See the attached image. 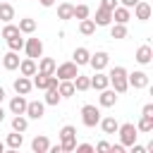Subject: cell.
I'll use <instances>...</instances> for the list:
<instances>
[{
  "mask_svg": "<svg viewBox=\"0 0 153 153\" xmlns=\"http://www.w3.org/2000/svg\"><path fill=\"white\" fill-rule=\"evenodd\" d=\"M127 69L122 67V65H117V67H112L110 69V74H108V79H110V86L117 91V93H124L127 88H129V81H127Z\"/></svg>",
  "mask_w": 153,
  "mask_h": 153,
  "instance_id": "obj_1",
  "label": "cell"
},
{
  "mask_svg": "<svg viewBox=\"0 0 153 153\" xmlns=\"http://www.w3.org/2000/svg\"><path fill=\"white\" fill-rule=\"evenodd\" d=\"M131 10H134V17H136L139 22H146V19H151V12H153L148 0H139V2H136Z\"/></svg>",
  "mask_w": 153,
  "mask_h": 153,
  "instance_id": "obj_10",
  "label": "cell"
},
{
  "mask_svg": "<svg viewBox=\"0 0 153 153\" xmlns=\"http://www.w3.org/2000/svg\"><path fill=\"white\" fill-rule=\"evenodd\" d=\"M26 96H22V93H17L12 100H10V112L12 115H24V110H26Z\"/></svg>",
  "mask_w": 153,
  "mask_h": 153,
  "instance_id": "obj_16",
  "label": "cell"
},
{
  "mask_svg": "<svg viewBox=\"0 0 153 153\" xmlns=\"http://www.w3.org/2000/svg\"><path fill=\"white\" fill-rule=\"evenodd\" d=\"M72 57H74L72 62H76V65L81 67V65H88V57H91V53H88L86 48H76V50L72 53Z\"/></svg>",
  "mask_w": 153,
  "mask_h": 153,
  "instance_id": "obj_30",
  "label": "cell"
},
{
  "mask_svg": "<svg viewBox=\"0 0 153 153\" xmlns=\"http://www.w3.org/2000/svg\"><path fill=\"white\" fill-rule=\"evenodd\" d=\"M2 98H5V88L0 86V103H2Z\"/></svg>",
  "mask_w": 153,
  "mask_h": 153,
  "instance_id": "obj_48",
  "label": "cell"
},
{
  "mask_svg": "<svg viewBox=\"0 0 153 153\" xmlns=\"http://www.w3.org/2000/svg\"><path fill=\"white\" fill-rule=\"evenodd\" d=\"M72 81H74V88H76V91H88V88H91V76L76 74V76H74Z\"/></svg>",
  "mask_w": 153,
  "mask_h": 153,
  "instance_id": "obj_33",
  "label": "cell"
},
{
  "mask_svg": "<svg viewBox=\"0 0 153 153\" xmlns=\"http://www.w3.org/2000/svg\"><path fill=\"white\" fill-rule=\"evenodd\" d=\"M19 31L22 33H33L36 31V19H31V17H24V19H19Z\"/></svg>",
  "mask_w": 153,
  "mask_h": 153,
  "instance_id": "obj_31",
  "label": "cell"
},
{
  "mask_svg": "<svg viewBox=\"0 0 153 153\" xmlns=\"http://www.w3.org/2000/svg\"><path fill=\"white\" fill-rule=\"evenodd\" d=\"M74 151H76V153H93V146H91V143H76Z\"/></svg>",
  "mask_w": 153,
  "mask_h": 153,
  "instance_id": "obj_38",
  "label": "cell"
},
{
  "mask_svg": "<svg viewBox=\"0 0 153 153\" xmlns=\"http://www.w3.org/2000/svg\"><path fill=\"white\" fill-rule=\"evenodd\" d=\"M81 122H84V127H96L98 122H100V108H96V105H84L81 108Z\"/></svg>",
  "mask_w": 153,
  "mask_h": 153,
  "instance_id": "obj_4",
  "label": "cell"
},
{
  "mask_svg": "<svg viewBox=\"0 0 153 153\" xmlns=\"http://www.w3.org/2000/svg\"><path fill=\"white\" fill-rule=\"evenodd\" d=\"M117 96H120V93H117L115 88H110V86H108V88H103V91H100V98H98L100 108H112V105L117 103Z\"/></svg>",
  "mask_w": 153,
  "mask_h": 153,
  "instance_id": "obj_12",
  "label": "cell"
},
{
  "mask_svg": "<svg viewBox=\"0 0 153 153\" xmlns=\"http://www.w3.org/2000/svg\"><path fill=\"white\" fill-rule=\"evenodd\" d=\"M108 62H110V55H108L105 50H98V53H93V55L88 57V65L93 67V72L105 69V67H108Z\"/></svg>",
  "mask_w": 153,
  "mask_h": 153,
  "instance_id": "obj_8",
  "label": "cell"
},
{
  "mask_svg": "<svg viewBox=\"0 0 153 153\" xmlns=\"http://www.w3.org/2000/svg\"><path fill=\"white\" fill-rule=\"evenodd\" d=\"M60 100H62V96H60L57 86H48V88H45V98H43V103H45V105H57Z\"/></svg>",
  "mask_w": 153,
  "mask_h": 153,
  "instance_id": "obj_25",
  "label": "cell"
},
{
  "mask_svg": "<svg viewBox=\"0 0 153 153\" xmlns=\"http://www.w3.org/2000/svg\"><path fill=\"white\" fill-rule=\"evenodd\" d=\"M7 48H10V50H14V53L24 50V38H22V33H17V36L7 38Z\"/></svg>",
  "mask_w": 153,
  "mask_h": 153,
  "instance_id": "obj_35",
  "label": "cell"
},
{
  "mask_svg": "<svg viewBox=\"0 0 153 153\" xmlns=\"http://www.w3.org/2000/svg\"><path fill=\"white\" fill-rule=\"evenodd\" d=\"M93 151H100V153H108V151H110V143H108V141H98Z\"/></svg>",
  "mask_w": 153,
  "mask_h": 153,
  "instance_id": "obj_39",
  "label": "cell"
},
{
  "mask_svg": "<svg viewBox=\"0 0 153 153\" xmlns=\"http://www.w3.org/2000/svg\"><path fill=\"white\" fill-rule=\"evenodd\" d=\"M134 60H136L139 65H151V62H153V48H151L148 43L139 45V48H136V55H134Z\"/></svg>",
  "mask_w": 153,
  "mask_h": 153,
  "instance_id": "obj_11",
  "label": "cell"
},
{
  "mask_svg": "<svg viewBox=\"0 0 153 153\" xmlns=\"http://www.w3.org/2000/svg\"><path fill=\"white\" fill-rule=\"evenodd\" d=\"M141 115H148V117H153V103H146V105H143V110H141Z\"/></svg>",
  "mask_w": 153,
  "mask_h": 153,
  "instance_id": "obj_41",
  "label": "cell"
},
{
  "mask_svg": "<svg viewBox=\"0 0 153 153\" xmlns=\"http://www.w3.org/2000/svg\"><path fill=\"white\" fill-rule=\"evenodd\" d=\"M12 19H14V7H12L7 0H0V22L7 24V22H12Z\"/></svg>",
  "mask_w": 153,
  "mask_h": 153,
  "instance_id": "obj_24",
  "label": "cell"
},
{
  "mask_svg": "<svg viewBox=\"0 0 153 153\" xmlns=\"http://www.w3.org/2000/svg\"><path fill=\"white\" fill-rule=\"evenodd\" d=\"M57 17H60L62 22L74 19V5H69V2H60V5H57Z\"/></svg>",
  "mask_w": 153,
  "mask_h": 153,
  "instance_id": "obj_27",
  "label": "cell"
},
{
  "mask_svg": "<svg viewBox=\"0 0 153 153\" xmlns=\"http://www.w3.org/2000/svg\"><path fill=\"white\" fill-rule=\"evenodd\" d=\"M79 33L81 36H93L96 33V22L88 19V17L86 19H79Z\"/></svg>",
  "mask_w": 153,
  "mask_h": 153,
  "instance_id": "obj_28",
  "label": "cell"
},
{
  "mask_svg": "<svg viewBox=\"0 0 153 153\" xmlns=\"http://www.w3.org/2000/svg\"><path fill=\"white\" fill-rule=\"evenodd\" d=\"M91 14L88 5H74V19H86Z\"/></svg>",
  "mask_w": 153,
  "mask_h": 153,
  "instance_id": "obj_37",
  "label": "cell"
},
{
  "mask_svg": "<svg viewBox=\"0 0 153 153\" xmlns=\"http://www.w3.org/2000/svg\"><path fill=\"white\" fill-rule=\"evenodd\" d=\"M79 74V65L76 62H62V65H57L55 67V76L62 81V79H74Z\"/></svg>",
  "mask_w": 153,
  "mask_h": 153,
  "instance_id": "obj_6",
  "label": "cell"
},
{
  "mask_svg": "<svg viewBox=\"0 0 153 153\" xmlns=\"http://www.w3.org/2000/svg\"><path fill=\"white\" fill-rule=\"evenodd\" d=\"M112 19H115L117 24H127V22L131 19V10H129V7H122V5H117V7L112 10Z\"/></svg>",
  "mask_w": 153,
  "mask_h": 153,
  "instance_id": "obj_19",
  "label": "cell"
},
{
  "mask_svg": "<svg viewBox=\"0 0 153 153\" xmlns=\"http://www.w3.org/2000/svg\"><path fill=\"white\" fill-rule=\"evenodd\" d=\"M2 67L5 69H17L19 67V53H14V50H7L5 55H2Z\"/></svg>",
  "mask_w": 153,
  "mask_h": 153,
  "instance_id": "obj_20",
  "label": "cell"
},
{
  "mask_svg": "<svg viewBox=\"0 0 153 153\" xmlns=\"http://www.w3.org/2000/svg\"><path fill=\"white\" fill-rule=\"evenodd\" d=\"M136 129H139V131H143V134H151V131H153V117H148V115H141V120H139Z\"/></svg>",
  "mask_w": 153,
  "mask_h": 153,
  "instance_id": "obj_34",
  "label": "cell"
},
{
  "mask_svg": "<svg viewBox=\"0 0 153 153\" xmlns=\"http://www.w3.org/2000/svg\"><path fill=\"white\" fill-rule=\"evenodd\" d=\"M2 151H5V141H0V153H2Z\"/></svg>",
  "mask_w": 153,
  "mask_h": 153,
  "instance_id": "obj_49",
  "label": "cell"
},
{
  "mask_svg": "<svg viewBox=\"0 0 153 153\" xmlns=\"http://www.w3.org/2000/svg\"><path fill=\"white\" fill-rule=\"evenodd\" d=\"M100 7H105V10H115V7H117V0H100Z\"/></svg>",
  "mask_w": 153,
  "mask_h": 153,
  "instance_id": "obj_40",
  "label": "cell"
},
{
  "mask_svg": "<svg viewBox=\"0 0 153 153\" xmlns=\"http://www.w3.org/2000/svg\"><path fill=\"white\" fill-rule=\"evenodd\" d=\"M55 67H57V62L53 60V57H38V72H43V74H55Z\"/></svg>",
  "mask_w": 153,
  "mask_h": 153,
  "instance_id": "obj_23",
  "label": "cell"
},
{
  "mask_svg": "<svg viewBox=\"0 0 153 153\" xmlns=\"http://www.w3.org/2000/svg\"><path fill=\"white\" fill-rule=\"evenodd\" d=\"M38 2H41V5H43V7H53V5H55V2H57V0H38Z\"/></svg>",
  "mask_w": 153,
  "mask_h": 153,
  "instance_id": "obj_46",
  "label": "cell"
},
{
  "mask_svg": "<svg viewBox=\"0 0 153 153\" xmlns=\"http://www.w3.org/2000/svg\"><path fill=\"white\" fill-rule=\"evenodd\" d=\"M110 153H124V146L122 143H115V146H110Z\"/></svg>",
  "mask_w": 153,
  "mask_h": 153,
  "instance_id": "obj_43",
  "label": "cell"
},
{
  "mask_svg": "<svg viewBox=\"0 0 153 153\" xmlns=\"http://www.w3.org/2000/svg\"><path fill=\"white\" fill-rule=\"evenodd\" d=\"M127 81H129V86H134V88H146V86H148V74L141 72V69H134L131 74H127Z\"/></svg>",
  "mask_w": 153,
  "mask_h": 153,
  "instance_id": "obj_9",
  "label": "cell"
},
{
  "mask_svg": "<svg viewBox=\"0 0 153 153\" xmlns=\"http://www.w3.org/2000/svg\"><path fill=\"white\" fill-rule=\"evenodd\" d=\"M57 91H60V96H62V98H72V96L76 93V88H74V81H72V79H62V81H57Z\"/></svg>",
  "mask_w": 153,
  "mask_h": 153,
  "instance_id": "obj_21",
  "label": "cell"
},
{
  "mask_svg": "<svg viewBox=\"0 0 153 153\" xmlns=\"http://www.w3.org/2000/svg\"><path fill=\"white\" fill-rule=\"evenodd\" d=\"M110 38H127V24H110Z\"/></svg>",
  "mask_w": 153,
  "mask_h": 153,
  "instance_id": "obj_32",
  "label": "cell"
},
{
  "mask_svg": "<svg viewBox=\"0 0 153 153\" xmlns=\"http://www.w3.org/2000/svg\"><path fill=\"white\" fill-rule=\"evenodd\" d=\"M48 153H62V146H60V143H57V146H50Z\"/></svg>",
  "mask_w": 153,
  "mask_h": 153,
  "instance_id": "obj_45",
  "label": "cell"
},
{
  "mask_svg": "<svg viewBox=\"0 0 153 153\" xmlns=\"http://www.w3.org/2000/svg\"><path fill=\"white\" fill-rule=\"evenodd\" d=\"M60 146H62V153L74 151V146H76V127L74 124H65L60 129Z\"/></svg>",
  "mask_w": 153,
  "mask_h": 153,
  "instance_id": "obj_2",
  "label": "cell"
},
{
  "mask_svg": "<svg viewBox=\"0 0 153 153\" xmlns=\"http://www.w3.org/2000/svg\"><path fill=\"white\" fill-rule=\"evenodd\" d=\"M24 115H26L29 120H41V117L45 115V103H43V100H29Z\"/></svg>",
  "mask_w": 153,
  "mask_h": 153,
  "instance_id": "obj_7",
  "label": "cell"
},
{
  "mask_svg": "<svg viewBox=\"0 0 153 153\" xmlns=\"http://www.w3.org/2000/svg\"><path fill=\"white\" fill-rule=\"evenodd\" d=\"M2 120H5V108L0 105V122H2Z\"/></svg>",
  "mask_w": 153,
  "mask_h": 153,
  "instance_id": "obj_47",
  "label": "cell"
},
{
  "mask_svg": "<svg viewBox=\"0 0 153 153\" xmlns=\"http://www.w3.org/2000/svg\"><path fill=\"white\" fill-rule=\"evenodd\" d=\"M12 86H14V93H22V96H29V93H31V88H33L31 76H17Z\"/></svg>",
  "mask_w": 153,
  "mask_h": 153,
  "instance_id": "obj_14",
  "label": "cell"
},
{
  "mask_svg": "<svg viewBox=\"0 0 153 153\" xmlns=\"http://www.w3.org/2000/svg\"><path fill=\"white\" fill-rule=\"evenodd\" d=\"M22 143H24V134H22V131H14V129H12V134H7V139H5V146H7L10 151L22 148Z\"/></svg>",
  "mask_w": 153,
  "mask_h": 153,
  "instance_id": "obj_18",
  "label": "cell"
},
{
  "mask_svg": "<svg viewBox=\"0 0 153 153\" xmlns=\"http://www.w3.org/2000/svg\"><path fill=\"white\" fill-rule=\"evenodd\" d=\"M117 134H120V143L127 148V146H131V143L136 141L139 129H136V124H134V122H124V124H120V127H117Z\"/></svg>",
  "mask_w": 153,
  "mask_h": 153,
  "instance_id": "obj_3",
  "label": "cell"
},
{
  "mask_svg": "<svg viewBox=\"0 0 153 153\" xmlns=\"http://www.w3.org/2000/svg\"><path fill=\"white\" fill-rule=\"evenodd\" d=\"M110 86V79H108V74L103 72V69H98L93 76H91V88H96V91H103V88H108Z\"/></svg>",
  "mask_w": 153,
  "mask_h": 153,
  "instance_id": "obj_15",
  "label": "cell"
},
{
  "mask_svg": "<svg viewBox=\"0 0 153 153\" xmlns=\"http://www.w3.org/2000/svg\"><path fill=\"white\" fill-rule=\"evenodd\" d=\"M48 148H50V141H48V136H33V141H31V151L33 153H48Z\"/></svg>",
  "mask_w": 153,
  "mask_h": 153,
  "instance_id": "obj_22",
  "label": "cell"
},
{
  "mask_svg": "<svg viewBox=\"0 0 153 153\" xmlns=\"http://www.w3.org/2000/svg\"><path fill=\"white\" fill-rule=\"evenodd\" d=\"M17 33H22L17 24H12V22H7V24L2 26V38H5V41H7V38H12V36H17Z\"/></svg>",
  "mask_w": 153,
  "mask_h": 153,
  "instance_id": "obj_36",
  "label": "cell"
},
{
  "mask_svg": "<svg viewBox=\"0 0 153 153\" xmlns=\"http://www.w3.org/2000/svg\"><path fill=\"white\" fill-rule=\"evenodd\" d=\"M12 129L24 134V131L29 129V117H26V115H14V117H12Z\"/></svg>",
  "mask_w": 153,
  "mask_h": 153,
  "instance_id": "obj_29",
  "label": "cell"
},
{
  "mask_svg": "<svg viewBox=\"0 0 153 153\" xmlns=\"http://www.w3.org/2000/svg\"><path fill=\"white\" fill-rule=\"evenodd\" d=\"M96 26H110L112 24V10H105V7H98L96 10Z\"/></svg>",
  "mask_w": 153,
  "mask_h": 153,
  "instance_id": "obj_17",
  "label": "cell"
},
{
  "mask_svg": "<svg viewBox=\"0 0 153 153\" xmlns=\"http://www.w3.org/2000/svg\"><path fill=\"white\" fill-rule=\"evenodd\" d=\"M120 2H122V7H129V10H131V7H134L139 0H120Z\"/></svg>",
  "mask_w": 153,
  "mask_h": 153,
  "instance_id": "obj_44",
  "label": "cell"
},
{
  "mask_svg": "<svg viewBox=\"0 0 153 153\" xmlns=\"http://www.w3.org/2000/svg\"><path fill=\"white\" fill-rule=\"evenodd\" d=\"M100 129L105 131V134H117V127H120V122L115 120V117H100Z\"/></svg>",
  "mask_w": 153,
  "mask_h": 153,
  "instance_id": "obj_26",
  "label": "cell"
},
{
  "mask_svg": "<svg viewBox=\"0 0 153 153\" xmlns=\"http://www.w3.org/2000/svg\"><path fill=\"white\" fill-rule=\"evenodd\" d=\"M17 69L22 72V76H33L38 72V65H36L33 57H24V60H19V67Z\"/></svg>",
  "mask_w": 153,
  "mask_h": 153,
  "instance_id": "obj_13",
  "label": "cell"
},
{
  "mask_svg": "<svg viewBox=\"0 0 153 153\" xmlns=\"http://www.w3.org/2000/svg\"><path fill=\"white\" fill-rule=\"evenodd\" d=\"M24 50H26V57L38 60V57L43 55V41H41V38H36V36H31V38H26V41H24Z\"/></svg>",
  "mask_w": 153,
  "mask_h": 153,
  "instance_id": "obj_5",
  "label": "cell"
},
{
  "mask_svg": "<svg viewBox=\"0 0 153 153\" xmlns=\"http://www.w3.org/2000/svg\"><path fill=\"white\" fill-rule=\"evenodd\" d=\"M129 148H131V153H146V146H139L136 141H134V143H131Z\"/></svg>",
  "mask_w": 153,
  "mask_h": 153,
  "instance_id": "obj_42",
  "label": "cell"
}]
</instances>
